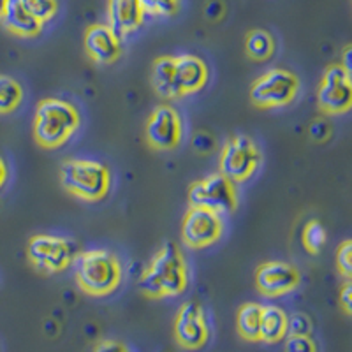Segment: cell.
Instances as JSON below:
<instances>
[{
    "label": "cell",
    "instance_id": "obj_1",
    "mask_svg": "<svg viewBox=\"0 0 352 352\" xmlns=\"http://www.w3.org/2000/svg\"><path fill=\"white\" fill-rule=\"evenodd\" d=\"M138 285L144 296L152 300L182 294L188 285V270L178 245L173 241L162 245L148 268L141 273Z\"/></svg>",
    "mask_w": 352,
    "mask_h": 352
},
{
    "label": "cell",
    "instance_id": "obj_2",
    "mask_svg": "<svg viewBox=\"0 0 352 352\" xmlns=\"http://www.w3.org/2000/svg\"><path fill=\"white\" fill-rule=\"evenodd\" d=\"M72 272L81 291L90 296H108L122 280V264L109 250L94 248L72 256Z\"/></svg>",
    "mask_w": 352,
    "mask_h": 352
},
{
    "label": "cell",
    "instance_id": "obj_3",
    "mask_svg": "<svg viewBox=\"0 0 352 352\" xmlns=\"http://www.w3.org/2000/svg\"><path fill=\"white\" fill-rule=\"evenodd\" d=\"M81 116L78 109L62 99H43L34 116V138L43 148H58L78 131Z\"/></svg>",
    "mask_w": 352,
    "mask_h": 352
},
{
    "label": "cell",
    "instance_id": "obj_4",
    "mask_svg": "<svg viewBox=\"0 0 352 352\" xmlns=\"http://www.w3.org/2000/svg\"><path fill=\"white\" fill-rule=\"evenodd\" d=\"M60 182L74 197L100 201L111 187V173L102 162L88 159H67L60 166Z\"/></svg>",
    "mask_w": 352,
    "mask_h": 352
},
{
    "label": "cell",
    "instance_id": "obj_5",
    "mask_svg": "<svg viewBox=\"0 0 352 352\" xmlns=\"http://www.w3.org/2000/svg\"><path fill=\"white\" fill-rule=\"evenodd\" d=\"M300 92V80L287 69H272L254 81L250 100L257 108H282L291 104Z\"/></svg>",
    "mask_w": 352,
    "mask_h": 352
},
{
    "label": "cell",
    "instance_id": "obj_6",
    "mask_svg": "<svg viewBox=\"0 0 352 352\" xmlns=\"http://www.w3.org/2000/svg\"><path fill=\"white\" fill-rule=\"evenodd\" d=\"M220 173L234 184L248 180L261 164L257 144L245 134L232 136L220 152Z\"/></svg>",
    "mask_w": 352,
    "mask_h": 352
},
{
    "label": "cell",
    "instance_id": "obj_7",
    "mask_svg": "<svg viewBox=\"0 0 352 352\" xmlns=\"http://www.w3.org/2000/svg\"><path fill=\"white\" fill-rule=\"evenodd\" d=\"M190 206H204L219 213H232L238 206V192L234 182L222 173L206 176L204 180L194 182L188 188Z\"/></svg>",
    "mask_w": 352,
    "mask_h": 352
},
{
    "label": "cell",
    "instance_id": "obj_8",
    "mask_svg": "<svg viewBox=\"0 0 352 352\" xmlns=\"http://www.w3.org/2000/svg\"><path fill=\"white\" fill-rule=\"evenodd\" d=\"M27 257L43 273L64 272L72 261V247L67 240L52 234H36L28 240Z\"/></svg>",
    "mask_w": 352,
    "mask_h": 352
},
{
    "label": "cell",
    "instance_id": "obj_9",
    "mask_svg": "<svg viewBox=\"0 0 352 352\" xmlns=\"http://www.w3.org/2000/svg\"><path fill=\"white\" fill-rule=\"evenodd\" d=\"M224 232V220L219 212L204 206H190L184 217L182 238L192 248H206L217 243Z\"/></svg>",
    "mask_w": 352,
    "mask_h": 352
},
{
    "label": "cell",
    "instance_id": "obj_10",
    "mask_svg": "<svg viewBox=\"0 0 352 352\" xmlns=\"http://www.w3.org/2000/svg\"><path fill=\"white\" fill-rule=\"evenodd\" d=\"M319 108L328 115H342L352 106L351 74L340 64H331L322 74L317 90Z\"/></svg>",
    "mask_w": 352,
    "mask_h": 352
},
{
    "label": "cell",
    "instance_id": "obj_11",
    "mask_svg": "<svg viewBox=\"0 0 352 352\" xmlns=\"http://www.w3.org/2000/svg\"><path fill=\"white\" fill-rule=\"evenodd\" d=\"M182 134H184V125L180 115L169 104L157 106L144 125V140L153 150L159 152L175 150L180 144Z\"/></svg>",
    "mask_w": 352,
    "mask_h": 352
},
{
    "label": "cell",
    "instance_id": "obj_12",
    "mask_svg": "<svg viewBox=\"0 0 352 352\" xmlns=\"http://www.w3.org/2000/svg\"><path fill=\"white\" fill-rule=\"evenodd\" d=\"M210 329L199 303L188 301L178 310L175 319V338L184 349L196 351L208 342Z\"/></svg>",
    "mask_w": 352,
    "mask_h": 352
},
{
    "label": "cell",
    "instance_id": "obj_13",
    "mask_svg": "<svg viewBox=\"0 0 352 352\" xmlns=\"http://www.w3.org/2000/svg\"><path fill=\"white\" fill-rule=\"evenodd\" d=\"M256 285L264 296H282L300 285V272L282 261L263 263L256 272Z\"/></svg>",
    "mask_w": 352,
    "mask_h": 352
},
{
    "label": "cell",
    "instance_id": "obj_14",
    "mask_svg": "<svg viewBox=\"0 0 352 352\" xmlns=\"http://www.w3.org/2000/svg\"><path fill=\"white\" fill-rule=\"evenodd\" d=\"M85 52L96 64H113L122 55L120 37L108 25H90L85 32Z\"/></svg>",
    "mask_w": 352,
    "mask_h": 352
},
{
    "label": "cell",
    "instance_id": "obj_15",
    "mask_svg": "<svg viewBox=\"0 0 352 352\" xmlns=\"http://www.w3.org/2000/svg\"><path fill=\"white\" fill-rule=\"evenodd\" d=\"M144 20V11L140 0H108V27L116 36L127 37Z\"/></svg>",
    "mask_w": 352,
    "mask_h": 352
},
{
    "label": "cell",
    "instance_id": "obj_16",
    "mask_svg": "<svg viewBox=\"0 0 352 352\" xmlns=\"http://www.w3.org/2000/svg\"><path fill=\"white\" fill-rule=\"evenodd\" d=\"M175 72L182 96L199 92L208 81V67L196 55L175 56Z\"/></svg>",
    "mask_w": 352,
    "mask_h": 352
},
{
    "label": "cell",
    "instance_id": "obj_17",
    "mask_svg": "<svg viewBox=\"0 0 352 352\" xmlns=\"http://www.w3.org/2000/svg\"><path fill=\"white\" fill-rule=\"evenodd\" d=\"M0 21L9 32L18 37H36L43 30V23L23 8L21 0H4Z\"/></svg>",
    "mask_w": 352,
    "mask_h": 352
},
{
    "label": "cell",
    "instance_id": "obj_18",
    "mask_svg": "<svg viewBox=\"0 0 352 352\" xmlns=\"http://www.w3.org/2000/svg\"><path fill=\"white\" fill-rule=\"evenodd\" d=\"M152 87L155 94H159L162 99L173 100L182 97L180 88H178V83H176L175 56H159L153 62Z\"/></svg>",
    "mask_w": 352,
    "mask_h": 352
},
{
    "label": "cell",
    "instance_id": "obj_19",
    "mask_svg": "<svg viewBox=\"0 0 352 352\" xmlns=\"http://www.w3.org/2000/svg\"><path fill=\"white\" fill-rule=\"evenodd\" d=\"M287 336V316L278 307H263L261 312V342L276 344Z\"/></svg>",
    "mask_w": 352,
    "mask_h": 352
},
{
    "label": "cell",
    "instance_id": "obj_20",
    "mask_svg": "<svg viewBox=\"0 0 352 352\" xmlns=\"http://www.w3.org/2000/svg\"><path fill=\"white\" fill-rule=\"evenodd\" d=\"M261 312H263V307L257 303H245L238 310L236 328L243 340H261Z\"/></svg>",
    "mask_w": 352,
    "mask_h": 352
},
{
    "label": "cell",
    "instance_id": "obj_21",
    "mask_svg": "<svg viewBox=\"0 0 352 352\" xmlns=\"http://www.w3.org/2000/svg\"><path fill=\"white\" fill-rule=\"evenodd\" d=\"M245 52L256 62H264L272 58L273 53H275V41H273L272 34L261 30V28L248 32L247 41H245Z\"/></svg>",
    "mask_w": 352,
    "mask_h": 352
},
{
    "label": "cell",
    "instance_id": "obj_22",
    "mask_svg": "<svg viewBox=\"0 0 352 352\" xmlns=\"http://www.w3.org/2000/svg\"><path fill=\"white\" fill-rule=\"evenodd\" d=\"M23 99V88L14 78L0 74V115L12 113Z\"/></svg>",
    "mask_w": 352,
    "mask_h": 352
},
{
    "label": "cell",
    "instance_id": "obj_23",
    "mask_svg": "<svg viewBox=\"0 0 352 352\" xmlns=\"http://www.w3.org/2000/svg\"><path fill=\"white\" fill-rule=\"evenodd\" d=\"M326 243V229L319 220H310L303 229V245L310 254H319Z\"/></svg>",
    "mask_w": 352,
    "mask_h": 352
},
{
    "label": "cell",
    "instance_id": "obj_24",
    "mask_svg": "<svg viewBox=\"0 0 352 352\" xmlns=\"http://www.w3.org/2000/svg\"><path fill=\"white\" fill-rule=\"evenodd\" d=\"M23 8L27 9L39 23L53 20L58 11V2L56 0H21Z\"/></svg>",
    "mask_w": 352,
    "mask_h": 352
},
{
    "label": "cell",
    "instance_id": "obj_25",
    "mask_svg": "<svg viewBox=\"0 0 352 352\" xmlns=\"http://www.w3.org/2000/svg\"><path fill=\"white\" fill-rule=\"evenodd\" d=\"M144 14L159 18L175 16L180 9V0H140Z\"/></svg>",
    "mask_w": 352,
    "mask_h": 352
},
{
    "label": "cell",
    "instance_id": "obj_26",
    "mask_svg": "<svg viewBox=\"0 0 352 352\" xmlns=\"http://www.w3.org/2000/svg\"><path fill=\"white\" fill-rule=\"evenodd\" d=\"M285 352H317V345L310 335H289L285 340Z\"/></svg>",
    "mask_w": 352,
    "mask_h": 352
},
{
    "label": "cell",
    "instance_id": "obj_27",
    "mask_svg": "<svg viewBox=\"0 0 352 352\" xmlns=\"http://www.w3.org/2000/svg\"><path fill=\"white\" fill-rule=\"evenodd\" d=\"M336 266H338V272L349 280L352 275V241L345 240L338 247V252H336Z\"/></svg>",
    "mask_w": 352,
    "mask_h": 352
},
{
    "label": "cell",
    "instance_id": "obj_28",
    "mask_svg": "<svg viewBox=\"0 0 352 352\" xmlns=\"http://www.w3.org/2000/svg\"><path fill=\"white\" fill-rule=\"evenodd\" d=\"M312 320L305 314H292L287 317V335H310Z\"/></svg>",
    "mask_w": 352,
    "mask_h": 352
},
{
    "label": "cell",
    "instance_id": "obj_29",
    "mask_svg": "<svg viewBox=\"0 0 352 352\" xmlns=\"http://www.w3.org/2000/svg\"><path fill=\"white\" fill-rule=\"evenodd\" d=\"M331 136V127L326 120H316L312 125H310V138L317 143H322L328 138Z\"/></svg>",
    "mask_w": 352,
    "mask_h": 352
},
{
    "label": "cell",
    "instance_id": "obj_30",
    "mask_svg": "<svg viewBox=\"0 0 352 352\" xmlns=\"http://www.w3.org/2000/svg\"><path fill=\"white\" fill-rule=\"evenodd\" d=\"M192 144H194V148L201 153H208L210 150H213V146H215L212 136L204 134V132H199V134H196V136H194Z\"/></svg>",
    "mask_w": 352,
    "mask_h": 352
},
{
    "label": "cell",
    "instance_id": "obj_31",
    "mask_svg": "<svg viewBox=\"0 0 352 352\" xmlns=\"http://www.w3.org/2000/svg\"><path fill=\"white\" fill-rule=\"evenodd\" d=\"M340 305L342 308H344V312L347 314V316H351L352 314V285L351 282H345L344 287H342L340 291Z\"/></svg>",
    "mask_w": 352,
    "mask_h": 352
},
{
    "label": "cell",
    "instance_id": "obj_32",
    "mask_svg": "<svg viewBox=\"0 0 352 352\" xmlns=\"http://www.w3.org/2000/svg\"><path fill=\"white\" fill-rule=\"evenodd\" d=\"M94 352H129L125 349L124 344L115 340H102L97 344V347L94 349Z\"/></svg>",
    "mask_w": 352,
    "mask_h": 352
},
{
    "label": "cell",
    "instance_id": "obj_33",
    "mask_svg": "<svg viewBox=\"0 0 352 352\" xmlns=\"http://www.w3.org/2000/svg\"><path fill=\"white\" fill-rule=\"evenodd\" d=\"M222 12H224V8H222L219 0H213V2L206 6V16L212 18V20H217Z\"/></svg>",
    "mask_w": 352,
    "mask_h": 352
},
{
    "label": "cell",
    "instance_id": "obj_34",
    "mask_svg": "<svg viewBox=\"0 0 352 352\" xmlns=\"http://www.w3.org/2000/svg\"><path fill=\"white\" fill-rule=\"evenodd\" d=\"M351 53H352V48L351 46H347L344 52V58H342V67L345 69V71L349 72V74H352V65H351Z\"/></svg>",
    "mask_w": 352,
    "mask_h": 352
},
{
    "label": "cell",
    "instance_id": "obj_35",
    "mask_svg": "<svg viewBox=\"0 0 352 352\" xmlns=\"http://www.w3.org/2000/svg\"><path fill=\"white\" fill-rule=\"evenodd\" d=\"M6 180H8V166H6L4 159L0 157V188L4 187Z\"/></svg>",
    "mask_w": 352,
    "mask_h": 352
},
{
    "label": "cell",
    "instance_id": "obj_36",
    "mask_svg": "<svg viewBox=\"0 0 352 352\" xmlns=\"http://www.w3.org/2000/svg\"><path fill=\"white\" fill-rule=\"evenodd\" d=\"M2 6H4V0H0V11H2Z\"/></svg>",
    "mask_w": 352,
    "mask_h": 352
}]
</instances>
